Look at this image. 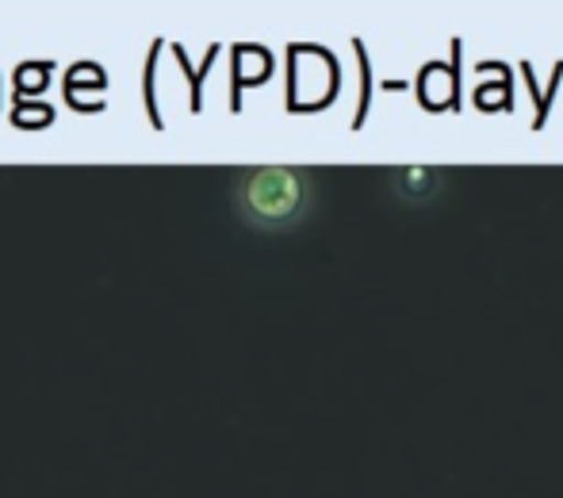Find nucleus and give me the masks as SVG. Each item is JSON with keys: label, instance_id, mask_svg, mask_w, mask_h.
I'll use <instances>...</instances> for the list:
<instances>
[{"label": "nucleus", "instance_id": "f03ea898", "mask_svg": "<svg viewBox=\"0 0 563 498\" xmlns=\"http://www.w3.org/2000/svg\"><path fill=\"white\" fill-rule=\"evenodd\" d=\"M445 188V173L433 165H407L391 173V196L399 203H433Z\"/></svg>", "mask_w": 563, "mask_h": 498}, {"label": "nucleus", "instance_id": "f257e3e1", "mask_svg": "<svg viewBox=\"0 0 563 498\" xmlns=\"http://www.w3.org/2000/svg\"><path fill=\"white\" fill-rule=\"evenodd\" d=\"M314 177L296 165H257L234 185V211L250 231L288 234L314 211Z\"/></svg>", "mask_w": 563, "mask_h": 498}, {"label": "nucleus", "instance_id": "7ed1b4c3", "mask_svg": "<svg viewBox=\"0 0 563 498\" xmlns=\"http://www.w3.org/2000/svg\"><path fill=\"white\" fill-rule=\"evenodd\" d=\"M157 54H162V38L154 43V51H150V62H146V112H150V120H154V126H162V115H157V104H154V66H157Z\"/></svg>", "mask_w": 563, "mask_h": 498}]
</instances>
